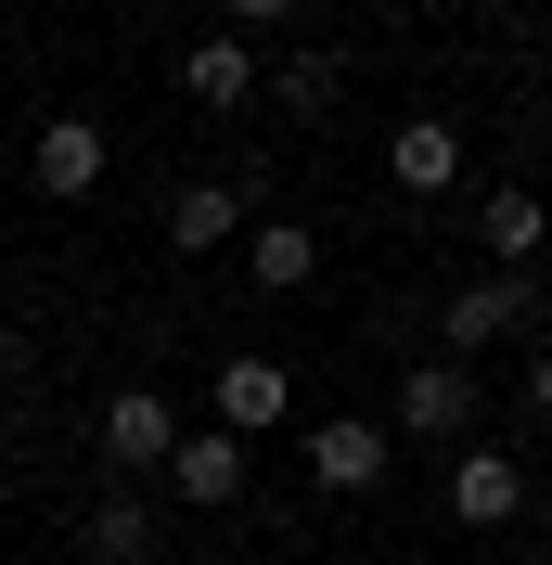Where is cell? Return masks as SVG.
<instances>
[{
  "instance_id": "cell-6",
  "label": "cell",
  "mask_w": 552,
  "mask_h": 565,
  "mask_svg": "<svg viewBox=\"0 0 552 565\" xmlns=\"http://www.w3.org/2000/svg\"><path fill=\"white\" fill-rule=\"evenodd\" d=\"M168 450H180V412H168L155 386H116V398H104V462H116V476H155Z\"/></svg>"
},
{
  "instance_id": "cell-2",
  "label": "cell",
  "mask_w": 552,
  "mask_h": 565,
  "mask_svg": "<svg viewBox=\"0 0 552 565\" xmlns=\"http://www.w3.org/2000/svg\"><path fill=\"white\" fill-rule=\"evenodd\" d=\"M463 424H476V373H463V360H412L385 437H463Z\"/></svg>"
},
{
  "instance_id": "cell-1",
  "label": "cell",
  "mask_w": 552,
  "mask_h": 565,
  "mask_svg": "<svg viewBox=\"0 0 552 565\" xmlns=\"http://www.w3.org/2000/svg\"><path fill=\"white\" fill-rule=\"evenodd\" d=\"M527 321H540V270H488V282H463V296L437 309V348L476 373V348H514Z\"/></svg>"
},
{
  "instance_id": "cell-8",
  "label": "cell",
  "mask_w": 552,
  "mask_h": 565,
  "mask_svg": "<svg viewBox=\"0 0 552 565\" xmlns=\"http://www.w3.org/2000/svg\"><path fill=\"white\" fill-rule=\"evenodd\" d=\"M449 514H463V527H514L527 514V462L514 450H463L449 462Z\"/></svg>"
},
{
  "instance_id": "cell-5",
  "label": "cell",
  "mask_w": 552,
  "mask_h": 565,
  "mask_svg": "<svg viewBox=\"0 0 552 565\" xmlns=\"http://www.w3.org/2000/svg\"><path fill=\"white\" fill-rule=\"evenodd\" d=\"M26 180L52 193V206L104 193V129H91V116H39V141H26Z\"/></svg>"
},
{
  "instance_id": "cell-19",
  "label": "cell",
  "mask_w": 552,
  "mask_h": 565,
  "mask_svg": "<svg viewBox=\"0 0 552 565\" xmlns=\"http://www.w3.org/2000/svg\"><path fill=\"white\" fill-rule=\"evenodd\" d=\"M540 334H552V282H540Z\"/></svg>"
},
{
  "instance_id": "cell-10",
  "label": "cell",
  "mask_w": 552,
  "mask_h": 565,
  "mask_svg": "<svg viewBox=\"0 0 552 565\" xmlns=\"http://www.w3.org/2000/svg\"><path fill=\"white\" fill-rule=\"evenodd\" d=\"M283 398H296V386H283V360H257V348L219 360V437H270Z\"/></svg>"
},
{
  "instance_id": "cell-7",
  "label": "cell",
  "mask_w": 552,
  "mask_h": 565,
  "mask_svg": "<svg viewBox=\"0 0 552 565\" xmlns=\"http://www.w3.org/2000/svg\"><path fill=\"white\" fill-rule=\"evenodd\" d=\"M244 218H257V180H180L168 193V245H244Z\"/></svg>"
},
{
  "instance_id": "cell-4",
  "label": "cell",
  "mask_w": 552,
  "mask_h": 565,
  "mask_svg": "<svg viewBox=\"0 0 552 565\" xmlns=\"http://www.w3.org/2000/svg\"><path fill=\"white\" fill-rule=\"evenodd\" d=\"M385 462H399V437L385 424H360V412H335V424H309V476L335 501H360V489H385Z\"/></svg>"
},
{
  "instance_id": "cell-14",
  "label": "cell",
  "mask_w": 552,
  "mask_h": 565,
  "mask_svg": "<svg viewBox=\"0 0 552 565\" xmlns=\"http://www.w3.org/2000/svg\"><path fill=\"white\" fill-rule=\"evenodd\" d=\"M244 270L270 282V296H296V282L321 270V245H309V232H296V218H244Z\"/></svg>"
},
{
  "instance_id": "cell-17",
  "label": "cell",
  "mask_w": 552,
  "mask_h": 565,
  "mask_svg": "<svg viewBox=\"0 0 552 565\" xmlns=\"http://www.w3.org/2000/svg\"><path fill=\"white\" fill-rule=\"evenodd\" d=\"M283 13H296V0H232V26H283Z\"/></svg>"
},
{
  "instance_id": "cell-9",
  "label": "cell",
  "mask_w": 552,
  "mask_h": 565,
  "mask_svg": "<svg viewBox=\"0 0 552 565\" xmlns=\"http://www.w3.org/2000/svg\"><path fill=\"white\" fill-rule=\"evenodd\" d=\"M180 90L206 116H244L257 104V39H193V52H180Z\"/></svg>"
},
{
  "instance_id": "cell-11",
  "label": "cell",
  "mask_w": 552,
  "mask_h": 565,
  "mask_svg": "<svg viewBox=\"0 0 552 565\" xmlns=\"http://www.w3.org/2000/svg\"><path fill=\"white\" fill-rule=\"evenodd\" d=\"M385 180H399V193H449V180H463V129H449V116H412V129L385 141Z\"/></svg>"
},
{
  "instance_id": "cell-3",
  "label": "cell",
  "mask_w": 552,
  "mask_h": 565,
  "mask_svg": "<svg viewBox=\"0 0 552 565\" xmlns=\"http://www.w3.org/2000/svg\"><path fill=\"white\" fill-rule=\"evenodd\" d=\"M155 476H168L193 514H232V501H244V437H219V424H180V450L155 462Z\"/></svg>"
},
{
  "instance_id": "cell-12",
  "label": "cell",
  "mask_w": 552,
  "mask_h": 565,
  "mask_svg": "<svg viewBox=\"0 0 552 565\" xmlns=\"http://www.w3.org/2000/svg\"><path fill=\"white\" fill-rule=\"evenodd\" d=\"M257 90H270L283 116H335V90H347V52H321V39H309V52H283V65H257Z\"/></svg>"
},
{
  "instance_id": "cell-15",
  "label": "cell",
  "mask_w": 552,
  "mask_h": 565,
  "mask_svg": "<svg viewBox=\"0 0 552 565\" xmlns=\"http://www.w3.org/2000/svg\"><path fill=\"white\" fill-rule=\"evenodd\" d=\"M91 565H155V514H141L129 489L91 501Z\"/></svg>"
},
{
  "instance_id": "cell-18",
  "label": "cell",
  "mask_w": 552,
  "mask_h": 565,
  "mask_svg": "<svg viewBox=\"0 0 552 565\" xmlns=\"http://www.w3.org/2000/svg\"><path fill=\"white\" fill-rule=\"evenodd\" d=\"M13 360H26V348H13V334H0V386H13Z\"/></svg>"
},
{
  "instance_id": "cell-13",
  "label": "cell",
  "mask_w": 552,
  "mask_h": 565,
  "mask_svg": "<svg viewBox=\"0 0 552 565\" xmlns=\"http://www.w3.org/2000/svg\"><path fill=\"white\" fill-rule=\"evenodd\" d=\"M540 232H552V218H540V193H527V180H501V193L476 206V245L501 257V270H527V257H540Z\"/></svg>"
},
{
  "instance_id": "cell-16",
  "label": "cell",
  "mask_w": 552,
  "mask_h": 565,
  "mask_svg": "<svg viewBox=\"0 0 552 565\" xmlns=\"http://www.w3.org/2000/svg\"><path fill=\"white\" fill-rule=\"evenodd\" d=\"M527 412H540V424H552V348H540V360H527Z\"/></svg>"
}]
</instances>
